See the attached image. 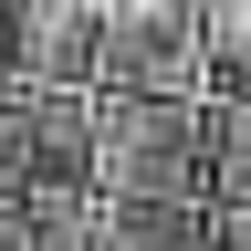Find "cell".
<instances>
[{
    "label": "cell",
    "mask_w": 251,
    "mask_h": 251,
    "mask_svg": "<svg viewBox=\"0 0 251 251\" xmlns=\"http://www.w3.org/2000/svg\"><path fill=\"white\" fill-rule=\"evenodd\" d=\"M209 0H105L94 94H209Z\"/></svg>",
    "instance_id": "7a4b0ae2"
},
{
    "label": "cell",
    "mask_w": 251,
    "mask_h": 251,
    "mask_svg": "<svg viewBox=\"0 0 251 251\" xmlns=\"http://www.w3.org/2000/svg\"><path fill=\"white\" fill-rule=\"evenodd\" d=\"M209 251H251V199H209Z\"/></svg>",
    "instance_id": "ba28073f"
},
{
    "label": "cell",
    "mask_w": 251,
    "mask_h": 251,
    "mask_svg": "<svg viewBox=\"0 0 251 251\" xmlns=\"http://www.w3.org/2000/svg\"><path fill=\"white\" fill-rule=\"evenodd\" d=\"M0 84L94 94L105 84V0H0Z\"/></svg>",
    "instance_id": "3957f363"
},
{
    "label": "cell",
    "mask_w": 251,
    "mask_h": 251,
    "mask_svg": "<svg viewBox=\"0 0 251 251\" xmlns=\"http://www.w3.org/2000/svg\"><path fill=\"white\" fill-rule=\"evenodd\" d=\"M209 199H251V94H209Z\"/></svg>",
    "instance_id": "8992f818"
},
{
    "label": "cell",
    "mask_w": 251,
    "mask_h": 251,
    "mask_svg": "<svg viewBox=\"0 0 251 251\" xmlns=\"http://www.w3.org/2000/svg\"><path fill=\"white\" fill-rule=\"evenodd\" d=\"M94 188L209 199V94H94Z\"/></svg>",
    "instance_id": "6da1fadb"
},
{
    "label": "cell",
    "mask_w": 251,
    "mask_h": 251,
    "mask_svg": "<svg viewBox=\"0 0 251 251\" xmlns=\"http://www.w3.org/2000/svg\"><path fill=\"white\" fill-rule=\"evenodd\" d=\"M94 188V94H0V199Z\"/></svg>",
    "instance_id": "277c9868"
},
{
    "label": "cell",
    "mask_w": 251,
    "mask_h": 251,
    "mask_svg": "<svg viewBox=\"0 0 251 251\" xmlns=\"http://www.w3.org/2000/svg\"><path fill=\"white\" fill-rule=\"evenodd\" d=\"M209 94H251V0H209Z\"/></svg>",
    "instance_id": "52a82bcc"
},
{
    "label": "cell",
    "mask_w": 251,
    "mask_h": 251,
    "mask_svg": "<svg viewBox=\"0 0 251 251\" xmlns=\"http://www.w3.org/2000/svg\"><path fill=\"white\" fill-rule=\"evenodd\" d=\"M105 199V251H209V199Z\"/></svg>",
    "instance_id": "5b68a950"
}]
</instances>
